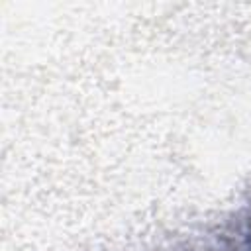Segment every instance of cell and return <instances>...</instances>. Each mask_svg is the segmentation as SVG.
<instances>
[{"mask_svg": "<svg viewBox=\"0 0 251 251\" xmlns=\"http://www.w3.org/2000/svg\"><path fill=\"white\" fill-rule=\"evenodd\" d=\"M249 251H251V245H249Z\"/></svg>", "mask_w": 251, "mask_h": 251, "instance_id": "6da1fadb", "label": "cell"}]
</instances>
